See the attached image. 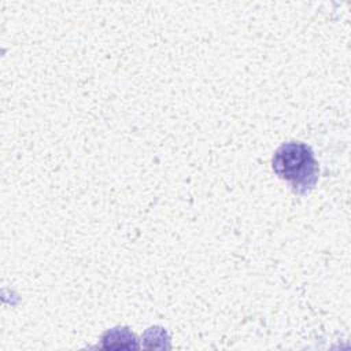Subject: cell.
<instances>
[{"instance_id":"cell-2","label":"cell","mask_w":351,"mask_h":351,"mask_svg":"<svg viewBox=\"0 0 351 351\" xmlns=\"http://www.w3.org/2000/svg\"><path fill=\"white\" fill-rule=\"evenodd\" d=\"M138 347L137 339L129 328H112L101 336V348L106 350H136Z\"/></svg>"},{"instance_id":"cell-1","label":"cell","mask_w":351,"mask_h":351,"mask_svg":"<svg viewBox=\"0 0 351 351\" xmlns=\"http://www.w3.org/2000/svg\"><path fill=\"white\" fill-rule=\"evenodd\" d=\"M274 173L285 180L296 193L310 192L318 181V163L313 149L300 141L280 145L271 159Z\"/></svg>"}]
</instances>
